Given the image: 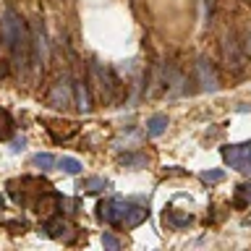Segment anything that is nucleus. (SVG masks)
I'll return each instance as SVG.
<instances>
[{"instance_id": "obj_9", "label": "nucleus", "mask_w": 251, "mask_h": 251, "mask_svg": "<svg viewBox=\"0 0 251 251\" xmlns=\"http://www.w3.org/2000/svg\"><path fill=\"white\" fill-rule=\"evenodd\" d=\"M50 105H55V107H68V105H74V102H71V94H68V84H66V81H60V84L50 92Z\"/></svg>"}, {"instance_id": "obj_16", "label": "nucleus", "mask_w": 251, "mask_h": 251, "mask_svg": "<svg viewBox=\"0 0 251 251\" xmlns=\"http://www.w3.org/2000/svg\"><path fill=\"white\" fill-rule=\"evenodd\" d=\"M11 133H13V118L5 110H0V139H8Z\"/></svg>"}, {"instance_id": "obj_7", "label": "nucleus", "mask_w": 251, "mask_h": 251, "mask_svg": "<svg viewBox=\"0 0 251 251\" xmlns=\"http://www.w3.org/2000/svg\"><path fill=\"white\" fill-rule=\"evenodd\" d=\"M165 223H168V227H173V230H183V227H188L194 223V217L186 215V212L168 209V212H165Z\"/></svg>"}, {"instance_id": "obj_19", "label": "nucleus", "mask_w": 251, "mask_h": 251, "mask_svg": "<svg viewBox=\"0 0 251 251\" xmlns=\"http://www.w3.org/2000/svg\"><path fill=\"white\" fill-rule=\"evenodd\" d=\"M24 147H26V139H16L11 149H13V152H16V154H19V152H24Z\"/></svg>"}, {"instance_id": "obj_17", "label": "nucleus", "mask_w": 251, "mask_h": 251, "mask_svg": "<svg viewBox=\"0 0 251 251\" xmlns=\"http://www.w3.org/2000/svg\"><path fill=\"white\" fill-rule=\"evenodd\" d=\"M223 178H225L223 170H204V173H201V180H204V183H220Z\"/></svg>"}, {"instance_id": "obj_8", "label": "nucleus", "mask_w": 251, "mask_h": 251, "mask_svg": "<svg viewBox=\"0 0 251 251\" xmlns=\"http://www.w3.org/2000/svg\"><path fill=\"white\" fill-rule=\"evenodd\" d=\"M233 207L235 209H251V180L241 183L233 194Z\"/></svg>"}, {"instance_id": "obj_14", "label": "nucleus", "mask_w": 251, "mask_h": 251, "mask_svg": "<svg viewBox=\"0 0 251 251\" xmlns=\"http://www.w3.org/2000/svg\"><path fill=\"white\" fill-rule=\"evenodd\" d=\"M31 165H34V168H42V170H52L55 165H58V160H55L52 154H47V152H39V154L31 157Z\"/></svg>"}, {"instance_id": "obj_2", "label": "nucleus", "mask_w": 251, "mask_h": 251, "mask_svg": "<svg viewBox=\"0 0 251 251\" xmlns=\"http://www.w3.org/2000/svg\"><path fill=\"white\" fill-rule=\"evenodd\" d=\"M97 215H100V220H105L107 225L136 227L149 217V209L144 204H133L131 199H123V196H110V199L97 204Z\"/></svg>"}, {"instance_id": "obj_15", "label": "nucleus", "mask_w": 251, "mask_h": 251, "mask_svg": "<svg viewBox=\"0 0 251 251\" xmlns=\"http://www.w3.org/2000/svg\"><path fill=\"white\" fill-rule=\"evenodd\" d=\"M58 165H60L63 173H68V176H78V173H81V162H78L76 157H60Z\"/></svg>"}, {"instance_id": "obj_21", "label": "nucleus", "mask_w": 251, "mask_h": 251, "mask_svg": "<svg viewBox=\"0 0 251 251\" xmlns=\"http://www.w3.org/2000/svg\"><path fill=\"white\" fill-rule=\"evenodd\" d=\"M3 204H5V201H3V196H0V209H3Z\"/></svg>"}, {"instance_id": "obj_6", "label": "nucleus", "mask_w": 251, "mask_h": 251, "mask_svg": "<svg viewBox=\"0 0 251 251\" xmlns=\"http://www.w3.org/2000/svg\"><path fill=\"white\" fill-rule=\"evenodd\" d=\"M68 230H71V225H68L63 217H50V220L42 225V230H39V233H45L47 238H66Z\"/></svg>"}, {"instance_id": "obj_20", "label": "nucleus", "mask_w": 251, "mask_h": 251, "mask_svg": "<svg viewBox=\"0 0 251 251\" xmlns=\"http://www.w3.org/2000/svg\"><path fill=\"white\" fill-rule=\"evenodd\" d=\"M246 52H249V55H251V34H249V37H246Z\"/></svg>"}, {"instance_id": "obj_18", "label": "nucleus", "mask_w": 251, "mask_h": 251, "mask_svg": "<svg viewBox=\"0 0 251 251\" xmlns=\"http://www.w3.org/2000/svg\"><path fill=\"white\" fill-rule=\"evenodd\" d=\"M102 246H105V249H121V241H118L115 238V235H110V233H105V235H102Z\"/></svg>"}, {"instance_id": "obj_12", "label": "nucleus", "mask_w": 251, "mask_h": 251, "mask_svg": "<svg viewBox=\"0 0 251 251\" xmlns=\"http://www.w3.org/2000/svg\"><path fill=\"white\" fill-rule=\"evenodd\" d=\"M147 154H141V152H128V154H123L121 157V165L123 168H133V170H139V168H147Z\"/></svg>"}, {"instance_id": "obj_10", "label": "nucleus", "mask_w": 251, "mask_h": 251, "mask_svg": "<svg viewBox=\"0 0 251 251\" xmlns=\"http://www.w3.org/2000/svg\"><path fill=\"white\" fill-rule=\"evenodd\" d=\"M165 128H168V115H162V113H157L147 121V133L149 136H162Z\"/></svg>"}, {"instance_id": "obj_5", "label": "nucleus", "mask_w": 251, "mask_h": 251, "mask_svg": "<svg viewBox=\"0 0 251 251\" xmlns=\"http://www.w3.org/2000/svg\"><path fill=\"white\" fill-rule=\"evenodd\" d=\"M223 55H225L227 68H230L233 74H241V71H243V52H241V47H238V42H235L233 34L225 37V42H223Z\"/></svg>"}, {"instance_id": "obj_3", "label": "nucleus", "mask_w": 251, "mask_h": 251, "mask_svg": "<svg viewBox=\"0 0 251 251\" xmlns=\"http://www.w3.org/2000/svg\"><path fill=\"white\" fill-rule=\"evenodd\" d=\"M223 157L230 168L241 170V173H251V141L246 144H235V147H225Z\"/></svg>"}, {"instance_id": "obj_4", "label": "nucleus", "mask_w": 251, "mask_h": 251, "mask_svg": "<svg viewBox=\"0 0 251 251\" xmlns=\"http://www.w3.org/2000/svg\"><path fill=\"white\" fill-rule=\"evenodd\" d=\"M196 78L201 84V92H217V74H215V66L207 60V58H199L196 60Z\"/></svg>"}, {"instance_id": "obj_11", "label": "nucleus", "mask_w": 251, "mask_h": 251, "mask_svg": "<svg viewBox=\"0 0 251 251\" xmlns=\"http://www.w3.org/2000/svg\"><path fill=\"white\" fill-rule=\"evenodd\" d=\"M74 92H76V107L81 110V113H89L92 102H89V92H86V86L81 81H76L74 84Z\"/></svg>"}, {"instance_id": "obj_13", "label": "nucleus", "mask_w": 251, "mask_h": 251, "mask_svg": "<svg viewBox=\"0 0 251 251\" xmlns=\"http://www.w3.org/2000/svg\"><path fill=\"white\" fill-rule=\"evenodd\" d=\"M78 188L86 191V194H97V191H102V188H107V180L100 178V176H92V178H84Z\"/></svg>"}, {"instance_id": "obj_1", "label": "nucleus", "mask_w": 251, "mask_h": 251, "mask_svg": "<svg viewBox=\"0 0 251 251\" xmlns=\"http://www.w3.org/2000/svg\"><path fill=\"white\" fill-rule=\"evenodd\" d=\"M0 37H3L5 47L11 50V58L16 63V68L26 71L29 63H31V34L26 29V24L13 8H5L0 13Z\"/></svg>"}]
</instances>
